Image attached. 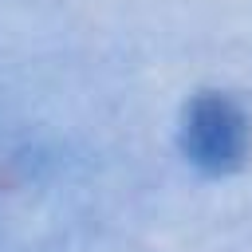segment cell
<instances>
[{
	"mask_svg": "<svg viewBox=\"0 0 252 252\" xmlns=\"http://www.w3.org/2000/svg\"><path fill=\"white\" fill-rule=\"evenodd\" d=\"M94 220V181L79 154L32 122L0 114V248L59 252Z\"/></svg>",
	"mask_w": 252,
	"mask_h": 252,
	"instance_id": "6da1fadb",
	"label": "cell"
},
{
	"mask_svg": "<svg viewBox=\"0 0 252 252\" xmlns=\"http://www.w3.org/2000/svg\"><path fill=\"white\" fill-rule=\"evenodd\" d=\"M252 150V126L248 114L228 94H197L181 114V154L201 173L224 177L236 173L248 161Z\"/></svg>",
	"mask_w": 252,
	"mask_h": 252,
	"instance_id": "7a4b0ae2",
	"label": "cell"
}]
</instances>
